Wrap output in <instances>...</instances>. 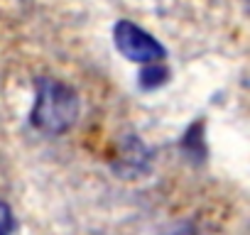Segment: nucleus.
<instances>
[{
	"mask_svg": "<svg viewBox=\"0 0 250 235\" xmlns=\"http://www.w3.org/2000/svg\"><path fill=\"white\" fill-rule=\"evenodd\" d=\"M35 105L30 120L40 133L47 135H62L66 133L79 118V96L71 86H66L59 78L42 76L35 83Z\"/></svg>",
	"mask_w": 250,
	"mask_h": 235,
	"instance_id": "nucleus-1",
	"label": "nucleus"
},
{
	"mask_svg": "<svg viewBox=\"0 0 250 235\" xmlns=\"http://www.w3.org/2000/svg\"><path fill=\"white\" fill-rule=\"evenodd\" d=\"M0 235H18L15 215H13L10 206L3 203V201H0Z\"/></svg>",
	"mask_w": 250,
	"mask_h": 235,
	"instance_id": "nucleus-4",
	"label": "nucleus"
},
{
	"mask_svg": "<svg viewBox=\"0 0 250 235\" xmlns=\"http://www.w3.org/2000/svg\"><path fill=\"white\" fill-rule=\"evenodd\" d=\"M167 78H169V69H167L165 64H160V61L145 64V69L140 71V86H143L145 91L160 88L162 83H167Z\"/></svg>",
	"mask_w": 250,
	"mask_h": 235,
	"instance_id": "nucleus-3",
	"label": "nucleus"
},
{
	"mask_svg": "<svg viewBox=\"0 0 250 235\" xmlns=\"http://www.w3.org/2000/svg\"><path fill=\"white\" fill-rule=\"evenodd\" d=\"M113 42L125 59L138 64H155L165 59V47L152 35H147L145 30H140L128 20H120L113 27Z\"/></svg>",
	"mask_w": 250,
	"mask_h": 235,
	"instance_id": "nucleus-2",
	"label": "nucleus"
}]
</instances>
